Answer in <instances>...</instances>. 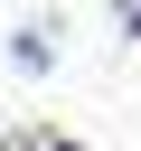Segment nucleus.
I'll list each match as a JSON object with an SVG mask.
<instances>
[{
	"mask_svg": "<svg viewBox=\"0 0 141 151\" xmlns=\"http://www.w3.org/2000/svg\"><path fill=\"white\" fill-rule=\"evenodd\" d=\"M122 28H141V0H122Z\"/></svg>",
	"mask_w": 141,
	"mask_h": 151,
	"instance_id": "2",
	"label": "nucleus"
},
{
	"mask_svg": "<svg viewBox=\"0 0 141 151\" xmlns=\"http://www.w3.org/2000/svg\"><path fill=\"white\" fill-rule=\"evenodd\" d=\"M0 151H75V142H56V132H9Z\"/></svg>",
	"mask_w": 141,
	"mask_h": 151,
	"instance_id": "1",
	"label": "nucleus"
}]
</instances>
